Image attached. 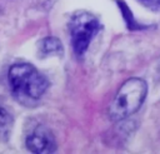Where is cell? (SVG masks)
<instances>
[{"label":"cell","instance_id":"6da1fadb","mask_svg":"<svg viewBox=\"0 0 160 154\" xmlns=\"http://www.w3.org/2000/svg\"><path fill=\"white\" fill-rule=\"evenodd\" d=\"M148 91L146 83L140 78L128 79L115 94L109 105L108 114L112 121H119L138 111L145 100Z\"/></svg>","mask_w":160,"mask_h":154},{"label":"cell","instance_id":"8992f818","mask_svg":"<svg viewBox=\"0 0 160 154\" xmlns=\"http://www.w3.org/2000/svg\"><path fill=\"white\" fill-rule=\"evenodd\" d=\"M12 121V116L9 111V109L0 103V126H8Z\"/></svg>","mask_w":160,"mask_h":154},{"label":"cell","instance_id":"5b68a950","mask_svg":"<svg viewBox=\"0 0 160 154\" xmlns=\"http://www.w3.org/2000/svg\"><path fill=\"white\" fill-rule=\"evenodd\" d=\"M41 48V53L51 55V54H58L61 51V44L58 39L55 38H46L41 41L40 44Z\"/></svg>","mask_w":160,"mask_h":154},{"label":"cell","instance_id":"3957f363","mask_svg":"<svg viewBox=\"0 0 160 154\" xmlns=\"http://www.w3.org/2000/svg\"><path fill=\"white\" fill-rule=\"evenodd\" d=\"M99 30L98 19L89 13H78L70 20V36L76 55H82Z\"/></svg>","mask_w":160,"mask_h":154},{"label":"cell","instance_id":"277c9868","mask_svg":"<svg viewBox=\"0 0 160 154\" xmlns=\"http://www.w3.org/2000/svg\"><path fill=\"white\" fill-rule=\"evenodd\" d=\"M26 146L32 153L44 154V153H52V151H55L56 143H55L52 133L49 129H46L44 126H40V128L35 129L28 136Z\"/></svg>","mask_w":160,"mask_h":154},{"label":"cell","instance_id":"7a4b0ae2","mask_svg":"<svg viewBox=\"0 0 160 154\" xmlns=\"http://www.w3.org/2000/svg\"><path fill=\"white\" fill-rule=\"evenodd\" d=\"M8 79L12 93L19 98L38 100L48 89V80L45 76L28 63L12 65L9 69Z\"/></svg>","mask_w":160,"mask_h":154},{"label":"cell","instance_id":"52a82bcc","mask_svg":"<svg viewBox=\"0 0 160 154\" xmlns=\"http://www.w3.org/2000/svg\"><path fill=\"white\" fill-rule=\"evenodd\" d=\"M144 1H146L149 4H152L155 6H160V0H144Z\"/></svg>","mask_w":160,"mask_h":154}]
</instances>
